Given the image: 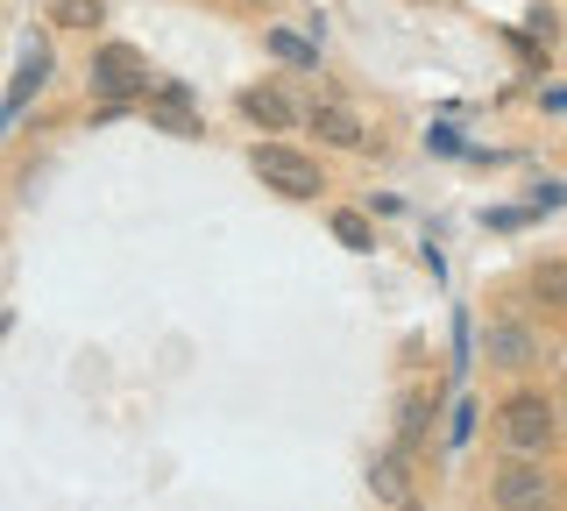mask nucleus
<instances>
[{"label": "nucleus", "instance_id": "0eeeda50", "mask_svg": "<svg viewBox=\"0 0 567 511\" xmlns=\"http://www.w3.org/2000/svg\"><path fill=\"white\" fill-rule=\"evenodd\" d=\"M35 85H43V50H29V58H22V72H14V85H8V100H0V135L14 129V114L29 108V93H35Z\"/></svg>", "mask_w": 567, "mask_h": 511}, {"label": "nucleus", "instance_id": "20e7f679", "mask_svg": "<svg viewBox=\"0 0 567 511\" xmlns=\"http://www.w3.org/2000/svg\"><path fill=\"white\" fill-rule=\"evenodd\" d=\"M489 498L496 504H546L554 498V483H546V469H539V454H511L504 469H496V483H489Z\"/></svg>", "mask_w": 567, "mask_h": 511}, {"label": "nucleus", "instance_id": "9d476101", "mask_svg": "<svg viewBox=\"0 0 567 511\" xmlns=\"http://www.w3.org/2000/svg\"><path fill=\"white\" fill-rule=\"evenodd\" d=\"M489 356L504 362V369H518V362H532V334H525L518 320H496V327H489Z\"/></svg>", "mask_w": 567, "mask_h": 511}, {"label": "nucleus", "instance_id": "1a4fd4ad", "mask_svg": "<svg viewBox=\"0 0 567 511\" xmlns=\"http://www.w3.org/2000/svg\"><path fill=\"white\" fill-rule=\"evenodd\" d=\"M532 298H539V306H554V313H567V256L532 263Z\"/></svg>", "mask_w": 567, "mask_h": 511}, {"label": "nucleus", "instance_id": "dca6fc26", "mask_svg": "<svg viewBox=\"0 0 567 511\" xmlns=\"http://www.w3.org/2000/svg\"><path fill=\"white\" fill-rule=\"evenodd\" d=\"M0 327H8V306H0Z\"/></svg>", "mask_w": 567, "mask_h": 511}, {"label": "nucleus", "instance_id": "7ed1b4c3", "mask_svg": "<svg viewBox=\"0 0 567 511\" xmlns=\"http://www.w3.org/2000/svg\"><path fill=\"white\" fill-rule=\"evenodd\" d=\"M142 85H150V72H142V50H128V43H100L93 50V93L100 100H135Z\"/></svg>", "mask_w": 567, "mask_h": 511}, {"label": "nucleus", "instance_id": "423d86ee", "mask_svg": "<svg viewBox=\"0 0 567 511\" xmlns=\"http://www.w3.org/2000/svg\"><path fill=\"white\" fill-rule=\"evenodd\" d=\"M312 135H319V143H333V150H354V143H362V114L341 108V100H327V108L312 114Z\"/></svg>", "mask_w": 567, "mask_h": 511}, {"label": "nucleus", "instance_id": "6e6552de", "mask_svg": "<svg viewBox=\"0 0 567 511\" xmlns=\"http://www.w3.org/2000/svg\"><path fill=\"white\" fill-rule=\"evenodd\" d=\"M50 22L71 29V37H93L106 22V0H50Z\"/></svg>", "mask_w": 567, "mask_h": 511}, {"label": "nucleus", "instance_id": "f8f14e48", "mask_svg": "<svg viewBox=\"0 0 567 511\" xmlns=\"http://www.w3.org/2000/svg\"><path fill=\"white\" fill-rule=\"evenodd\" d=\"M270 50L291 64V72H312V64H319V50H312L306 37H291V29H270Z\"/></svg>", "mask_w": 567, "mask_h": 511}, {"label": "nucleus", "instance_id": "ddd939ff", "mask_svg": "<svg viewBox=\"0 0 567 511\" xmlns=\"http://www.w3.org/2000/svg\"><path fill=\"white\" fill-rule=\"evenodd\" d=\"M369 490L390 504V498H412V483H404V469H390V462H369Z\"/></svg>", "mask_w": 567, "mask_h": 511}, {"label": "nucleus", "instance_id": "f257e3e1", "mask_svg": "<svg viewBox=\"0 0 567 511\" xmlns=\"http://www.w3.org/2000/svg\"><path fill=\"white\" fill-rule=\"evenodd\" d=\"M248 164H256V178L270 185V192H284V200H319V192H327V171H319V156H306V150H291V143H256V156H248Z\"/></svg>", "mask_w": 567, "mask_h": 511}, {"label": "nucleus", "instance_id": "2eb2a0df", "mask_svg": "<svg viewBox=\"0 0 567 511\" xmlns=\"http://www.w3.org/2000/svg\"><path fill=\"white\" fill-rule=\"evenodd\" d=\"M539 100H546V114H567V85H546Z\"/></svg>", "mask_w": 567, "mask_h": 511}, {"label": "nucleus", "instance_id": "4468645a", "mask_svg": "<svg viewBox=\"0 0 567 511\" xmlns=\"http://www.w3.org/2000/svg\"><path fill=\"white\" fill-rule=\"evenodd\" d=\"M333 235H341L348 249H377V227H369L362 214H333Z\"/></svg>", "mask_w": 567, "mask_h": 511}, {"label": "nucleus", "instance_id": "f03ea898", "mask_svg": "<svg viewBox=\"0 0 567 511\" xmlns=\"http://www.w3.org/2000/svg\"><path fill=\"white\" fill-rule=\"evenodd\" d=\"M504 448L511 454H546L554 448V398L546 391H511L504 398Z\"/></svg>", "mask_w": 567, "mask_h": 511}, {"label": "nucleus", "instance_id": "9b49d317", "mask_svg": "<svg viewBox=\"0 0 567 511\" xmlns=\"http://www.w3.org/2000/svg\"><path fill=\"white\" fill-rule=\"evenodd\" d=\"M425 419H433V398H425V391H412V398L398 405V454H404V448H412V440L425 433Z\"/></svg>", "mask_w": 567, "mask_h": 511}, {"label": "nucleus", "instance_id": "39448f33", "mask_svg": "<svg viewBox=\"0 0 567 511\" xmlns=\"http://www.w3.org/2000/svg\"><path fill=\"white\" fill-rule=\"evenodd\" d=\"M235 108L256 121V129H270V135H284V129H298V121H306V108H298V100L284 93V85H241Z\"/></svg>", "mask_w": 567, "mask_h": 511}]
</instances>
